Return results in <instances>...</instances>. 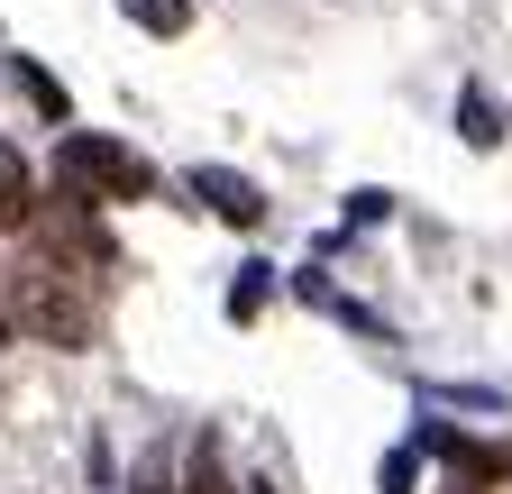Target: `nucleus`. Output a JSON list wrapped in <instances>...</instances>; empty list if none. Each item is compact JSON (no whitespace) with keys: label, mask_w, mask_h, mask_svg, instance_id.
<instances>
[{"label":"nucleus","mask_w":512,"mask_h":494,"mask_svg":"<svg viewBox=\"0 0 512 494\" xmlns=\"http://www.w3.org/2000/svg\"><path fill=\"white\" fill-rule=\"evenodd\" d=\"M55 183H74L83 202H147L156 193V165L138 147L101 138V129H64L55 138Z\"/></svg>","instance_id":"1"},{"label":"nucleus","mask_w":512,"mask_h":494,"mask_svg":"<svg viewBox=\"0 0 512 494\" xmlns=\"http://www.w3.org/2000/svg\"><path fill=\"white\" fill-rule=\"evenodd\" d=\"M10 312H19V330H37V339H55V348H83V339H92V302H83L74 284H64V266L19 275Z\"/></svg>","instance_id":"2"},{"label":"nucleus","mask_w":512,"mask_h":494,"mask_svg":"<svg viewBox=\"0 0 512 494\" xmlns=\"http://www.w3.org/2000/svg\"><path fill=\"white\" fill-rule=\"evenodd\" d=\"M183 183H192V202H202V211H220L229 229H256V220H266V193H256L247 174H229V165H192Z\"/></svg>","instance_id":"3"},{"label":"nucleus","mask_w":512,"mask_h":494,"mask_svg":"<svg viewBox=\"0 0 512 494\" xmlns=\"http://www.w3.org/2000/svg\"><path fill=\"white\" fill-rule=\"evenodd\" d=\"M421 449H439V458H448V494H485V485H503V476H512V449H467V440H448L439 421L421 430Z\"/></svg>","instance_id":"4"},{"label":"nucleus","mask_w":512,"mask_h":494,"mask_svg":"<svg viewBox=\"0 0 512 494\" xmlns=\"http://www.w3.org/2000/svg\"><path fill=\"white\" fill-rule=\"evenodd\" d=\"M10 83L28 92V110L46 119V129H74V92H64V83H55L46 65H37V55H10Z\"/></svg>","instance_id":"5"},{"label":"nucleus","mask_w":512,"mask_h":494,"mask_svg":"<svg viewBox=\"0 0 512 494\" xmlns=\"http://www.w3.org/2000/svg\"><path fill=\"white\" fill-rule=\"evenodd\" d=\"M37 220V183H28V156L0 138V229H28Z\"/></svg>","instance_id":"6"},{"label":"nucleus","mask_w":512,"mask_h":494,"mask_svg":"<svg viewBox=\"0 0 512 494\" xmlns=\"http://www.w3.org/2000/svg\"><path fill=\"white\" fill-rule=\"evenodd\" d=\"M458 138H467V147H503V101H494L485 83L458 92Z\"/></svg>","instance_id":"7"},{"label":"nucleus","mask_w":512,"mask_h":494,"mask_svg":"<svg viewBox=\"0 0 512 494\" xmlns=\"http://www.w3.org/2000/svg\"><path fill=\"white\" fill-rule=\"evenodd\" d=\"M128 28H147V37H183L192 28V0H119Z\"/></svg>","instance_id":"8"},{"label":"nucleus","mask_w":512,"mask_h":494,"mask_svg":"<svg viewBox=\"0 0 512 494\" xmlns=\"http://www.w3.org/2000/svg\"><path fill=\"white\" fill-rule=\"evenodd\" d=\"M266 293H275V266H247L229 284V321H256V312H266Z\"/></svg>","instance_id":"9"},{"label":"nucleus","mask_w":512,"mask_h":494,"mask_svg":"<svg viewBox=\"0 0 512 494\" xmlns=\"http://www.w3.org/2000/svg\"><path fill=\"white\" fill-rule=\"evenodd\" d=\"M183 494H229V485H220V449H211V440L192 449V485H183Z\"/></svg>","instance_id":"10"},{"label":"nucleus","mask_w":512,"mask_h":494,"mask_svg":"<svg viewBox=\"0 0 512 494\" xmlns=\"http://www.w3.org/2000/svg\"><path fill=\"white\" fill-rule=\"evenodd\" d=\"M412 458H421V440H412V449H394V458H384V494H412Z\"/></svg>","instance_id":"11"},{"label":"nucleus","mask_w":512,"mask_h":494,"mask_svg":"<svg viewBox=\"0 0 512 494\" xmlns=\"http://www.w3.org/2000/svg\"><path fill=\"white\" fill-rule=\"evenodd\" d=\"M10 330H19V312H10V302H0V339H10Z\"/></svg>","instance_id":"12"},{"label":"nucleus","mask_w":512,"mask_h":494,"mask_svg":"<svg viewBox=\"0 0 512 494\" xmlns=\"http://www.w3.org/2000/svg\"><path fill=\"white\" fill-rule=\"evenodd\" d=\"M238 494H275V485H238Z\"/></svg>","instance_id":"13"}]
</instances>
